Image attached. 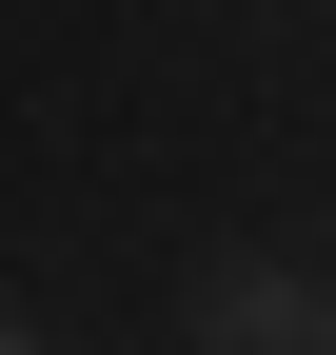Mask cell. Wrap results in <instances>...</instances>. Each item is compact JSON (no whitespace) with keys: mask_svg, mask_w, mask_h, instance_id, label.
<instances>
[{"mask_svg":"<svg viewBox=\"0 0 336 355\" xmlns=\"http://www.w3.org/2000/svg\"><path fill=\"white\" fill-rule=\"evenodd\" d=\"M0 355H40V336H0Z\"/></svg>","mask_w":336,"mask_h":355,"instance_id":"obj_2","label":"cell"},{"mask_svg":"<svg viewBox=\"0 0 336 355\" xmlns=\"http://www.w3.org/2000/svg\"><path fill=\"white\" fill-rule=\"evenodd\" d=\"M317 355H336V316H317Z\"/></svg>","mask_w":336,"mask_h":355,"instance_id":"obj_3","label":"cell"},{"mask_svg":"<svg viewBox=\"0 0 336 355\" xmlns=\"http://www.w3.org/2000/svg\"><path fill=\"white\" fill-rule=\"evenodd\" d=\"M317 316H336V296L258 277V257H218V277H198V355H317Z\"/></svg>","mask_w":336,"mask_h":355,"instance_id":"obj_1","label":"cell"}]
</instances>
